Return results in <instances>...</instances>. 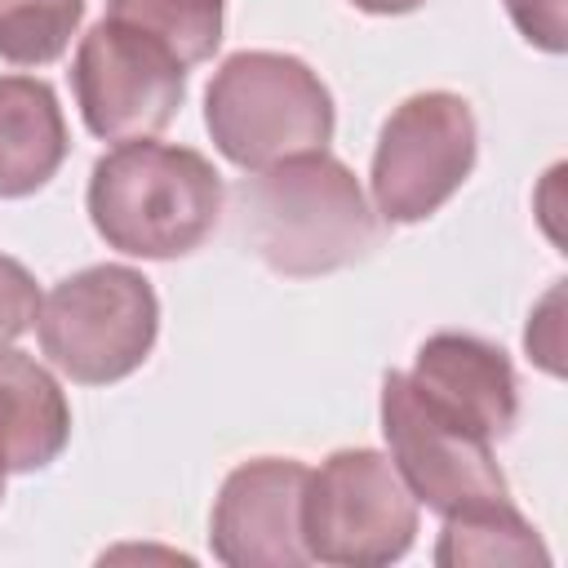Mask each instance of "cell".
<instances>
[{
	"mask_svg": "<svg viewBox=\"0 0 568 568\" xmlns=\"http://www.w3.org/2000/svg\"><path fill=\"white\" fill-rule=\"evenodd\" d=\"M235 235L280 275H328L377 248V209L328 151L253 169L231 191Z\"/></svg>",
	"mask_w": 568,
	"mask_h": 568,
	"instance_id": "6da1fadb",
	"label": "cell"
},
{
	"mask_svg": "<svg viewBox=\"0 0 568 568\" xmlns=\"http://www.w3.org/2000/svg\"><path fill=\"white\" fill-rule=\"evenodd\" d=\"M89 217L106 248L129 257H186L195 253L226 204L222 173L195 146L155 138L115 142L89 173Z\"/></svg>",
	"mask_w": 568,
	"mask_h": 568,
	"instance_id": "7a4b0ae2",
	"label": "cell"
},
{
	"mask_svg": "<svg viewBox=\"0 0 568 568\" xmlns=\"http://www.w3.org/2000/svg\"><path fill=\"white\" fill-rule=\"evenodd\" d=\"M204 124L213 146L244 173L293 155L328 151L337 111L333 93L293 53L244 49L231 53L204 89Z\"/></svg>",
	"mask_w": 568,
	"mask_h": 568,
	"instance_id": "3957f363",
	"label": "cell"
},
{
	"mask_svg": "<svg viewBox=\"0 0 568 568\" xmlns=\"http://www.w3.org/2000/svg\"><path fill=\"white\" fill-rule=\"evenodd\" d=\"M36 333L49 364L71 382L111 386L146 364L160 333V297L142 271L98 262L49 288Z\"/></svg>",
	"mask_w": 568,
	"mask_h": 568,
	"instance_id": "277c9868",
	"label": "cell"
},
{
	"mask_svg": "<svg viewBox=\"0 0 568 568\" xmlns=\"http://www.w3.org/2000/svg\"><path fill=\"white\" fill-rule=\"evenodd\" d=\"M417 497L377 448H337L306 475L302 546L311 564L382 568L413 550Z\"/></svg>",
	"mask_w": 568,
	"mask_h": 568,
	"instance_id": "5b68a950",
	"label": "cell"
},
{
	"mask_svg": "<svg viewBox=\"0 0 568 568\" xmlns=\"http://www.w3.org/2000/svg\"><path fill=\"white\" fill-rule=\"evenodd\" d=\"M479 155L475 111L462 93L426 89L404 98L373 146V209L390 226H413L439 213L462 182L470 178Z\"/></svg>",
	"mask_w": 568,
	"mask_h": 568,
	"instance_id": "8992f818",
	"label": "cell"
},
{
	"mask_svg": "<svg viewBox=\"0 0 568 568\" xmlns=\"http://www.w3.org/2000/svg\"><path fill=\"white\" fill-rule=\"evenodd\" d=\"M75 106L102 142H138L169 129L186 98V62L133 22H93L71 62Z\"/></svg>",
	"mask_w": 568,
	"mask_h": 568,
	"instance_id": "52a82bcc",
	"label": "cell"
},
{
	"mask_svg": "<svg viewBox=\"0 0 568 568\" xmlns=\"http://www.w3.org/2000/svg\"><path fill=\"white\" fill-rule=\"evenodd\" d=\"M382 435L399 479L408 484L417 506L435 515H457L510 497L493 444L426 408L408 373L395 368L382 377Z\"/></svg>",
	"mask_w": 568,
	"mask_h": 568,
	"instance_id": "ba28073f",
	"label": "cell"
},
{
	"mask_svg": "<svg viewBox=\"0 0 568 568\" xmlns=\"http://www.w3.org/2000/svg\"><path fill=\"white\" fill-rule=\"evenodd\" d=\"M306 466L297 457L240 462L213 501L209 546L226 568H306L302 546V493Z\"/></svg>",
	"mask_w": 568,
	"mask_h": 568,
	"instance_id": "9c48e42d",
	"label": "cell"
},
{
	"mask_svg": "<svg viewBox=\"0 0 568 568\" xmlns=\"http://www.w3.org/2000/svg\"><path fill=\"white\" fill-rule=\"evenodd\" d=\"M413 390L435 408L444 422L497 444L519 422V382L515 364L501 346L475 333H435L417 346Z\"/></svg>",
	"mask_w": 568,
	"mask_h": 568,
	"instance_id": "30bf717a",
	"label": "cell"
},
{
	"mask_svg": "<svg viewBox=\"0 0 568 568\" xmlns=\"http://www.w3.org/2000/svg\"><path fill=\"white\" fill-rule=\"evenodd\" d=\"M71 439V404L58 377L31 355L0 346V466L31 475L62 457Z\"/></svg>",
	"mask_w": 568,
	"mask_h": 568,
	"instance_id": "8fae6325",
	"label": "cell"
},
{
	"mask_svg": "<svg viewBox=\"0 0 568 568\" xmlns=\"http://www.w3.org/2000/svg\"><path fill=\"white\" fill-rule=\"evenodd\" d=\"M58 93L36 75H0V200L36 195L67 160Z\"/></svg>",
	"mask_w": 568,
	"mask_h": 568,
	"instance_id": "7c38bea8",
	"label": "cell"
},
{
	"mask_svg": "<svg viewBox=\"0 0 568 568\" xmlns=\"http://www.w3.org/2000/svg\"><path fill=\"white\" fill-rule=\"evenodd\" d=\"M435 564L439 568H466V564H550L546 541L537 537V528L510 506V497L475 506V510H457L444 515V532L435 541Z\"/></svg>",
	"mask_w": 568,
	"mask_h": 568,
	"instance_id": "4fadbf2b",
	"label": "cell"
},
{
	"mask_svg": "<svg viewBox=\"0 0 568 568\" xmlns=\"http://www.w3.org/2000/svg\"><path fill=\"white\" fill-rule=\"evenodd\" d=\"M222 4L226 0H106V13L142 27L186 67H195L209 62L222 44Z\"/></svg>",
	"mask_w": 568,
	"mask_h": 568,
	"instance_id": "5bb4252c",
	"label": "cell"
},
{
	"mask_svg": "<svg viewBox=\"0 0 568 568\" xmlns=\"http://www.w3.org/2000/svg\"><path fill=\"white\" fill-rule=\"evenodd\" d=\"M89 0H0V58L13 67H49L67 53Z\"/></svg>",
	"mask_w": 568,
	"mask_h": 568,
	"instance_id": "9a60e30c",
	"label": "cell"
},
{
	"mask_svg": "<svg viewBox=\"0 0 568 568\" xmlns=\"http://www.w3.org/2000/svg\"><path fill=\"white\" fill-rule=\"evenodd\" d=\"M40 302L44 297L36 288V275L18 257L0 253V346L18 342L27 328H36Z\"/></svg>",
	"mask_w": 568,
	"mask_h": 568,
	"instance_id": "2e32d148",
	"label": "cell"
},
{
	"mask_svg": "<svg viewBox=\"0 0 568 568\" xmlns=\"http://www.w3.org/2000/svg\"><path fill=\"white\" fill-rule=\"evenodd\" d=\"M519 36L546 53H564V0H506Z\"/></svg>",
	"mask_w": 568,
	"mask_h": 568,
	"instance_id": "e0dca14e",
	"label": "cell"
},
{
	"mask_svg": "<svg viewBox=\"0 0 568 568\" xmlns=\"http://www.w3.org/2000/svg\"><path fill=\"white\" fill-rule=\"evenodd\" d=\"M355 9H364V13H377V18H395V13H413V9H422L426 0H351Z\"/></svg>",
	"mask_w": 568,
	"mask_h": 568,
	"instance_id": "ac0fdd59",
	"label": "cell"
},
{
	"mask_svg": "<svg viewBox=\"0 0 568 568\" xmlns=\"http://www.w3.org/2000/svg\"><path fill=\"white\" fill-rule=\"evenodd\" d=\"M0 501H4V466H0Z\"/></svg>",
	"mask_w": 568,
	"mask_h": 568,
	"instance_id": "d6986e66",
	"label": "cell"
}]
</instances>
